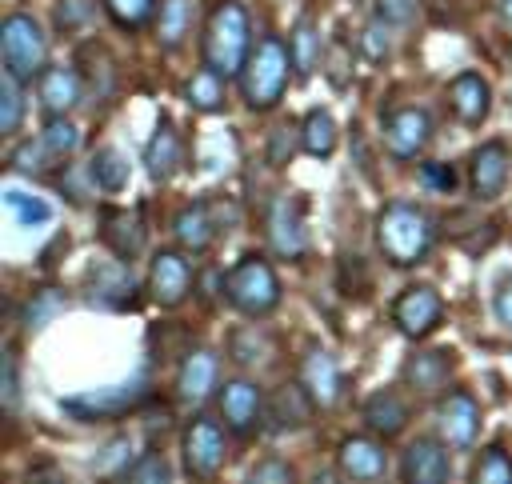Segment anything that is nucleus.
Masks as SVG:
<instances>
[{
	"instance_id": "nucleus-51",
	"label": "nucleus",
	"mask_w": 512,
	"mask_h": 484,
	"mask_svg": "<svg viewBox=\"0 0 512 484\" xmlns=\"http://www.w3.org/2000/svg\"><path fill=\"white\" fill-rule=\"evenodd\" d=\"M308 484H340V476H336V472H316Z\"/></svg>"
},
{
	"instance_id": "nucleus-9",
	"label": "nucleus",
	"mask_w": 512,
	"mask_h": 484,
	"mask_svg": "<svg viewBox=\"0 0 512 484\" xmlns=\"http://www.w3.org/2000/svg\"><path fill=\"white\" fill-rule=\"evenodd\" d=\"M444 320V300L432 284H408L396 300H392V324L408 336V340H424L440 328Z\"/></svg>"
},
{
	"instance_id": "nucleus-50",
	"label": "nucleus",
	"mask_w": 512,
	"mask_h": 484,
	"mask_svg": "<svg viewBox=\"0 0 512 484\" xmlns=\"http://www.w3.org/2000/svg\"><path fill=\"white\" fill-rule=\"evenodd\" d=\"M496 12H500V20L512 28V0H496Z\"/></svg>"
},
{
	"instance_id": "nucleus-44",
	"label": "nucleus",
	"mask_w": 512,
	"mask_h": 484,
	"mask_svg": "<svg viewBox=\"0 0 512 484\" xmlns=\"http://www.w3.org/2000/svg\"><path fill=\"white\" fill-rule=\"evenodd\" d=\"M392 28H384L380 20H372V24H364L360 28V52L372 60V64H384L388 56H392V36H388Z\"/></svg>"
},
{
	"instance_id": "nucleus-20",
	"label": "nucleus",
	"mask_w": 512,
	"mask_h": 484,
	"mask_svg": "<svg viewBox=\"0 0 512 484\" xmlns=\"http://www.w3.org/2000/svg\"><path fill=\"white\" fill-rule=\"evenodd\" d=\"M448 108L456 112V120L464 128H480L488 120V108H492V84L484 72H456L452 84H448Z\"/></svg>"
},
{
	"instance_id": "nucleus-6",
	"label": "nucleus",
	"mask_w": 512,
	"mask_h": 484,
	"mask_svg": "<svg viewBox=\"0 0 512 484\" xmlns=\"http://www.w3.org/2000/svg\"><path fill=\"white\" fill-rule=\"evenodd\" d=\"M224 452H228V436H224V424H216L212 416H192L184 424V436H180V456H184V472L192 480H212L224 464Z\"/></svg>"
},
{
	"instance_id": "nucleus-26",
	"label": "nucleus",
	"mask_w": 512,
	"mask_h": 484,
	"mask_svg": "<svg viewBox=\"0 0 512 484\" xmlns=\"http://www.w3.org/2000/svg\"><path fill=\"white\" fill-rule=\"evenodd\" d=\"M364 424H368V432H376V436H400L404 428H408V404L392 392V388H380V392H372L368 400H364Z\"/></svg>"
},
{
	"instance_id": "nucleus-39",
	"label": "nucleus",
	"mask_w": 512,
	"mask_h": 484,
	"mask_svg": "<svg viewBox=\"0 0 512 484\" xmlns=\"http://www.w3.org/2000/svg\"><path fill=\"white\" fill-rule=\"evenodd\" d=\"M64 304H68V296H64L60 288H36V296H32L28 308H24V328H28V332L44 328L52 316H60Z\"/></svg>"
},
{
	"instance_id": "nucleus-23",
	"label": "nucleus",
	"mask_w": 512,
	"mask_h": 484,
	"mask_svg": "<svg viewBox=\"0 0 512 484\" xmlns=\"http://www.w3.org/2000/svg\"><path fill=\"white\" fill-rule=\"evenodd\" d=\"M180 160H184L180 132H176V124L168 116H160L156 128H152V136H148V144H144V172L156 184H164V180H172L180 172Z\"/></svg>"
},
{
	"instance_id": "nucleus-36",
	"label": "nucleus",
	"mask_w": 512,
	"mask_h": 484,
	"mask_svg": "<svg viewBox=\"0 0 512 484\" xmlns=\"http://www.w3.org/2000/svg\"><path fill=\"white\" fill-rule=\"evenodd\" d=\"M160 0H104V12L112 24H120L124 32H140L144 24L156 20Z\"/></svg>"
},
{
	"instance_id": "nucleus-12",
	"label": "nucleus",
	"mask_w": 512,
	"mask_h": 484,
	"mask_svg": "<svg viewBox=\"0 0 512 484\" xmlns=\"http://www.w3.org/2000/svg\"><path fill=\"white\" fill-rule=\"evenodd\" d=\"M448 444L440 436H416L400 452V484H448Z\"/></svg>"
},
{
	"instance_id": "nucleus-22",
	"label": "nucleus",
	"mask_w": 512,
	"mask_h": 484,
	"mask_svg": "<svg viewBox=\"0 0 512 484\" xmlns=\"http://www.w3.org/2000/svg\"><path fill=\"white\" fill-rule=\"evenodd\" d=\"M336 468L352 484H376L388 472V456L372 436H344L336 448Z\"/></svg>"
},
{
	"instance_id": "nucleus-27",
	"label": "nucleus",
	"mask_w": 512,
	"mask_h": 484,
	"mask_svg": "<svg viewBox=\"0 0 512 484\" xmlns=\"http://www.w3.org/2000/svg\"><path fill=\"white\" fill-rule=\"evenodd\" d=\"M192 20H196L192 0H160L156 20H152V28H156V44L168 48V52H176V48L188 40Z\"/></svg>"
},
{
	"instance_id": "nucleus-10",
	"label": "nucleus",
	"mask_w": 512,
	"mask_h": 484,
	"mask_svg": "<svg viewBox=\"0 0 512 484\" xmlns=\"http://www.w3.org/2000/svg\"><path fill=\"white\" fill-rule=\"evenodd\" d=\"M264 236H268V248L280 260H304V252H308V220L300 212V200L276 196L268 204V216H264Z\"/></svg>"
},
{
	"instance_id": "nucleus-47",
	"label": "nucleus",
	"mask_w": 512,
	"mask_h": 484,
	"mask_svg": "<svg viewBox=\"0 0 512 484\" xmlns=\"http://www.w3.org/2000/svg\"><path fill=\"white\" fill-rule=\"evenodd\" d=\"M92 20V0H60L56 4V24L68 32L76 24H88Z\"/></svg>"
},
{
	"instance_id": "nucleus-8",
	"label": "nucleus",
	"mask_w": 512,
	"mask_h": 484,
	"mask_svg": "<svg viewBox=\"0 0 512 484\" xmlns=\"http://www.w3.org/2000/svg\"><path fill=\"white\" fill-rule=\"evenodd\" d=\"M432 112L424 104H400L384 116V148L392 160H416L432 144Z\"/></svg>"
},
{
	"instance_id": "nucleus-43",
	"label": "nucleus",
	"mask_w": 512,
	"mask_h": 484,
	"mask_svg": "<svg viewBox=\"0 0 512 484\" xmlns=\"http://www.w3.org/2000/svg\"><path fill=\"white\" fill-rule=\"evenodd\" d=\"M420 180H424V188H432V192H440V196H448V192L460 188V172H456V164H448V160H424V164H420Z\"/></svg>"
},
{
	"instance_id": "nucleus-21",
	"label": "nucleus",
	"mask_w": 512,
	"mask_h": 484,
	"mask_svg": "<svg viewBox=\"0 0 512 484\" xmlns=\"http://www.w3.org/2000/svg\"><path fill=\"white\" fill-rule=\"evenodd\" d=\"M300 384L312 392L316 408H332V404L340 400L344 376H340L336 356H332L324 344H308V348H304V356H300Z\"/></svg>"
},
{
	"instance_id": "nucleus-40",
	"label": "nucleus",
	"mask_w": 512,
	"mask_h": 484,
	"mask_svg": "<svg viewBox=\"0 0 512 484\" xmlns=\"http://www.w3.org/2000/svg\"><path fill=\"white\" fill-rule=\"evenodd\" d=\"M136 456H140V452H132V440H128V436H116L112 444L100 448V456H96V476H100V480H112V476L128 472V468L136 464Z\"/></svg>"
},
{
	"instance_id": "nucleus-18",
	"label": "nucleus",
	"mask_w": 512,
	"mask_h": 484,
	"mask_svg": "<svg viewBox=\"0 0 512 484\" xmlns=\"http://www.w3.org/2000/svg\"><path fill=\"white\" fill-rule=\"evenodd\" d=\"M100 240L112 248L116 260L132 264L148 244L144 216L136 208H100Z\"/></svg>"
},
{
	"instance_id": "nucleus-25",
	"label": "nucleus",
	"mask_w": 512,
	"mask_h": 484,
	"mask_svg": "<svg viewBox=\"0 0 512 484\" xmlns=\"http://www.w3.org/2000/svg\"><path fill=\"white\" fill-rule=\"evenodd\" d=\"M268 412H272V420L280 428H304V424H312L316 400L300 380H280L272 388V396H268Z\"/></svg>"
},
{
	"instance_id": "nucleus-28",
	"label": "nucleus",
	"mask_w": 512,
	"mask_h": 484,
	"mask_svg": "<svg viewBox=\"0 0 512 484\" xmlns=\"http://www.w3.org/2000/svg\"><path fill=\"white\" fill-rule=\"evenodd\" d=\"M336 140H340V128L332 120L328 108H312L304 120H300V148L316 160H328L336 152Z\"/></svg>"
},
{
	"instance_id": "nucleus-48",
	"label": "nucleus",
	"mask_w": 512,
	"mask_h": 484,
	"mask_svg": "<svg viewBox=\"0 0 512 484\" xmlns=\"http://www.w3.org/2000/svg\"><path fill=\"white\" fill-rule=\"evenodd\" d=\"M288 156H292V124H284V128H276L268 136V164L272 168H284Z\"/></svg>"
},
{
	"instance_id": "nucleus-19",
	"label": "nucleus",
	"mask_w": 512,
	"mask_h": 484,
	"mask_svg": "<svg viewBox=\"0 0 512 484\" xmlns=\"http://www.w3.org/2000/svg\"><path fill=\"white\" fill-rule=\"evenodd\" d=\"M84 296L100 308H112V312H124L136 304L140 296V280L132 276V268L124 260H112V264H100L92 276H88V288Z\"/></svg>"
},
{
	"instance_id": "nucleus-7",
	"label": "nucleus",
	"mask_w": 512,
	"mask_h": 484,
	"mask_svg": "<svg viewBox=\"0 0 512 484\" xmlns=\"http://www.w3.org/2000/svg\"><path fill=\"white\" fill-rule=\"evenodd\" d=\"M464 180H468L472 200H480V204L500 200L508 180H512V148H508V140L496 136V140L476 144L472 156H468V176Z\"/></svg>"
},
{
	"instance_id": "nucleus-16",
	"label": "nucleus",
	"mask_w": 512,
	"mask_h": 484,
	"mask_svg": "<svg viewBox=\"0 0 512 484\" xmlns=\"http://www.w3.org/2000/svg\"><path fill=\"white\" fill-rule=\"evenodd\" d=\"M144 396V372L136 380H124L120 388H104V392H80V396H64V412L80 416V420H112L124 416L128 408H136Z\"/></svg>"
},
{
	"instance_id": "nucleus-3",
	"label": "nucleus",
	"mask_w": 512,
	"mask_h": 484,
	"mask_svg": "<svg viewBox=\"0 0 512 484\" xmlns=\"http://www.w3.org/2000/svg\"><path fill=\"white\" fill-rule=\"evenodd\" d=\"M220 296H224V304H228L232 312H240V316H248V320H260V316H272V312L280 308L284 288H280V276H276L272 260L260 256V252H248V256H240V260L224 272Z\"/></svg>"
},
{
	"instance_id": "nucleus-4",
	"label": "nucleus",
	"mask_w": 512,
	"mask_h": 484,
	"mask_svg": "<svg viewBox=\"0 0 512 484\" xmlns=\"http://www.w3.org/2000/svg\"><path fill=\"white\" fill-rule=\"evenodd\" d=\"M288 76H292V56H288V40H280L276 32L260 36L252 44V56L240 72V96L252 112H272L284 92H288Z\"/></svg>"
},
{
	"instance_id": "nucleus-1",
	"label": "nucleus",
	"mask_w": 512,
	"mask_h": 484,
	"mask_svg": "<svg viewBox=\"0 0 512 484\" xmlns=\"http://www.w3.org/2000/svg\"><path fill=\"white\" fill-rule=\"evenodd\" d=\"M252 16L240 0H216L200 28V64L224 80L240 76L252 56Z\"/></svg>"
},
{
	"instance_id": "nucleus-32",
	"label": "nucleus",
	"mask_w": 512,
	"mask_h": 484,
	"mask_svg": "<svg viewBox=\"0 0 512 484\" xmlns=\"http://www.w3.org/2000/svg\"><path fill=\"white\" fill-rule=\"evenodd\" d=\"M188 104L196 108V112H220L224 108V76L220 72H212V68H196L192 76H188Z\"/></svg>"
},
{
	"instance_id": "nucleus-29",
	"label": "nucleus",
	"mask_w": 512,
	"mask_h": 484,
	"mask_svg": "<svg viewBox=\"0 0 512 484\" xmlns=\"http://www.w3.org/2000/svg\"><path fill=\"white\" fill-rule=\"evenodd\" d=\"M216 216L208 212V204H188L180 216H176V240L188 248V252H208L212 240H216Z\"/></svg>"
},
{
	"instance_id": "nucleus-31",
	"label": "nucleus",
	"mask_w": 512,
	"mask_h": 484,
	"mask_svg": "<svg viewBox=\"0 0 512 484\" xmlns=\"http://www.w3.org/2000/svg\"><path fill=\"white\" fill-rule=\"evenodd\" d=\"M468 484H512V456L504 444H484L468 468Z\"/></svg>"
},
{
	"instance_id": "nucleus-41",
	"label": "nucleus",
	"mask_w": 512,
	"mask_h": 484,
	"mask_svg": "<svg viewBox=\"0 0 512 484\" xmlns=\"http://www.w3.org/2000/svg\"><path fill=\"white\" fill-rule=\"evenodd\" d=\"M4 208L16 216V224H48V216H52V208L44 204V200H36V196H28V192H20V188H8L4 192Z\"/></svg>"
},
{
	"instance_id": "nucleus-45",
	"label": "nucleus",
	"mask_w": 512,
	"mask_h": 484,
	"mask_svg": "<svg viewBox=\"0 0 512 484\" xmlns=\"http://www.w3.org/2000/svg\"><path fill=\"white\" fill-rule=\"evenodd\" d=\"M244 484H296V472L280 456H264V460L252 464V472L244 476Z\"/></svg>"
},
{
	"instance_id": "nucleus-30",
	"label": "nucleus",
	"mask_w": 512,
	"mask_h": 484,
	"mask_svg": "<svg viewBox=\"0 0 512 484\" xmlns=\"http://www.w3.org/2000/svg\"><path fill=\"white\" fill-rule=\"evenodd\" d=\"M288 56H292V72H296L300 80H308V76L316 72L320 56H324V44H320V32H316L312 20H300V24L292 28V36H288Z\"/></svg>"
},
{
	"instance_id": "nucleus-13",
	"label": "nucleus",
	"mask_w": 512,
	"mask_h": 484,
	"mask_svg": "<svg viewBox=\"0 0 512 484\" xmlns=\"http://www.w3.org/2000/svg\"><path fill=\"white\" fill-rule=\"evenodd\" d=\"M452 368H456V356L448 348H412L404 356V384L420 396H444L452 388Z\"/></svg>"
},
{
	"instance_id": "nucleus-5",
	"label": "nucleus",
	"mask_w": 512,
	"mask_h": 484,
	"mask_svg": "<svg viewBox=\"0 0 512 484\" xmlns=\"http://www.w3.org/2000/svg\"><path fill=\"white\" fill-rule=\"evenodd\" d=\"M0 56L4 72H12L20 84L40 80L48 72V36L40 20L28 12H8L0 24Z\"/></svg>"
},
{
	"instance_id": "nucleus-33",
	"label": "nucleus",
	"mask_w": 512,
	"mask_h": 484,
	"mask_svg": "<svg viewBox=\"0 0 512 484\" xmlns=\"http://www.w3.org/2000/svg\"><path fill=\"white\" fill-rule=\"evenodd\" d=\"M80 144V128L72 124V116H48L40 128V148L48 160H68Z\"/></svg>"
},
{
	"instance_id": "nucleus-49",
	"label": "nucleus",
	"mask_w": 512,
	"mask_h": 484,
	"mask_svg": "<svg viewBox=\"0 0 512 484\" xmlns=\"http://www.w3.org/2000/svg\"><path fill=\"white\" fill-rule=\"evenodd\" d=\"M492 316L500 320V328H508V332H512V276L496 288V296H492Z\"/></svg>"
},
{
	"instance_id": "nucleus-42",
	"label": "nucleus",
	"mask_w": 512,
	"mask_h": 484,
	"mask_svg": "<svg viewBox=\"0 0 512 484\" xmlns=\"http://www.w3.org/2000/svg\"><path fill=\"white\" fill-rule=\"evenodd\" d=\"M372 12L384 28H412L420 20V0H372Z\"/></svg>"
},
{
	"instance_id": "nucleus-24",
	"label": "nucleus",
	"mask_w": 512,
	"mask_h": 484,
	"mask_svg": "<svg viewBox=\"0 0 512 484\" xmlns=\"http://www.w3.org/2000/svg\"><path fill=\"white\" fill-rule=\"evenodd\" d=\"M36 84H40V104H44L48 116H68L84 96L80 68H48Z\"/></svg>"
},
{
	"instance_id": "nucleus-37",
	"label": "nucleus",
	"mask_w": 512,
	"mask_h": 484,
	"mask_svg": "<svg viewBox=\"0 0 512 484\" xmlns=\"http://www.w3.org/2000/svg\"><path fill=\"white\" fill-rule=\"evenodd\" d=\"M92 184L104 192H120L128 184V160L116 148H100L92 156Z\"/></svg>"
},
{
	"instance_id": "nucleus-35",
	"label": "nucleus",
	"mask_w": 512,
	"mask_h": 484,
	"mask_svg": "<svg viewBox=\"0 0 512 484\" xmlns=\"http://www.w3.org/2000/svg\"><path fill=\"white\" fill-rule=\"evenodd\" d=\"M24 112H28L24 84L12 72H4L0 76V136H16L20 124H24Z\"/></svg>"
},
{
	"instance_id": "nucleus-34",
	"label": "nucleus",
	"mask_w": 512,
	"mask_h": 484,
	"mask_svg": "<svg viewBox=\"0 0 512 484\" xmlns=\"http://www.w3.org/2000/svg\"><path fill=\"white\" fill-rule=\"evenodd\" d=\"M80 76H84V84H92L96 88V76H100V96H112V88H116V64H112V56H108V48L104 44H84L80 48Z\"/></svg>"
},
{
	"instance_id": "nucleus-38",
	"label": "nucleus",
	"mask_w": 512,
	"mask_h": 484,
	"mask_svg": "<svg viewBox=\"0 0 512 484\" xmlns=\"http://www.w3.org/2000/svg\"><path fill=\"white\" fill-rule=\"evenodd\" d=\"M124 484H172V464L160 448H144L136 464L124 472Z\"/></svg>"
},
{
	"instance_id": "nucleus-11",
	"label": "nucleus",
	"mask_w": 512,
	"mask_h": 484,
	"mask_svg": "<svg viewBox=\"0 0 512 484\" xmlns=\"http://www.w3.org/2000/svg\"><path fill=\"white\" fill-rule=\"evenodd\" d=\"M436 428H440V440L452 448V452H464L476 444L480 436V404L468 388H448L436 404Z\"/></svg>"
},
{
	"instance_id": "nucleus-17",
	"label": "nucleus",
	"mask_w": 512,
	"mask_h": 484,
	"mask_svg": "<svg viewBox=\"0 0 512 484\" xmlns=\"http://www.w3.org/2000/svg\"><path fill=\"white\" fill-rule=\"evenodd\" d=\"M188 292H192V264L172 248L156 252L148 260V296L160 308H176L188 300Z\"/></svg>"
},
{
	"instance_id": "nucleus-2",
	"label": "nucleus",
	"mask_w": 512,
	"mask_h": 484,
	"mask_svg": "<svg viewBox=\"0 0 512 484\" xmlns=\"http://www.w3.org/2000/svg\"><path fill=\"white\" fill-rule=\"evenodd\" d=\"M436 244V224L420 204L392 200L376 216V248L396 268H416Z\"/></svg>"
},
{
	"instance_id": "nucleus-15",
	"label": "nucleus",
	"mask_w": 512,
	"mask_h": 484,
	"mask_svg": "<svg viewBox=\"0 0 512 484\" xmlns=\"http://www.w3.org/2000/svg\"><path fill=\"white\" fill-rule=\"evenodd\" d=\"M216 408H220V424L236 436H248L260 424V412L268 408V400L260 396V388L244 376H232L228 384H220L216 392Z\"/></svg>"
},
{
	"instance_id": "nucleus-14",
	"label": "nucleus",
	"mask_w": 512,
	"mask_h": 484,
	"mask_svg": "<svg viewBox=\"0 0 512 484\" xmlns=\"http://www.w3.org/2000/svg\"><path fill=\"white\" fill-rule=\"evenodd\" d=\"M212 392H220V356L212 348H188L176 368V400L200 408Z\"/></svg>"
},
{
	"instance_id": "nucleus-46",
	"label": "nucleus",
	"mask_w": 512,
	"mask_h": 484,
	"mask_svg": "<svg viewBox=\"0 0 512 484\" xmlns=\"http://www.w3.org/2000/svg\"><path fill=\"white\" fill-rule=\"evenodd\" d=\"M0 392H4V408L16 412L20 408V372H16V352L12 348L0 360Z\"/></svg>"
}]
</instances>
